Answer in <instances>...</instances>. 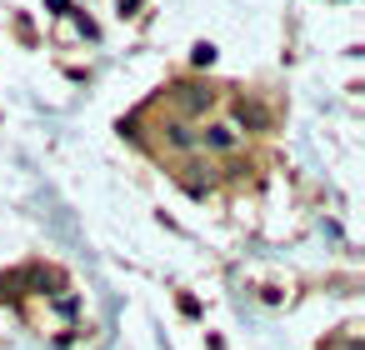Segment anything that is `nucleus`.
<instances>
[{
    "label": "nucleus",
    "mask_w": 365,
    "mask_h": 350,
    "mask_svg": "<svg viewBox=\"0 0 365 350\" xmlns=\"http://www.w3.org/2000/svg\"><path fill=\"white\" fill-rule=\"evenodd\" d=\"M120 6H125V11H135V6H140V0H120Z\"/></svg>",
    "instance_id": "6"
},
{
    "label": "nucleus",
    "mask_w": 365,
    "mask_h": 350,
    "mask_svg": "<svg viewBox=\"0 0 365 350\" xmlns=\"http://www.w3.org/2000/svg\"><path fill=\"white\" fill-rule=\"evenodd\" d=\"M170 101H175V110H180V120L190 125L195 115H205L220 96L210 91V86H200V81H180V86H170Z\"/></svg>",
    "instance_id": "1"
},
{
    "label": "nucleus",
    "mask_w": 365,
    "mask_h": 350,
    "mask_svg": "<svg viewBox=\"0 0 365 350\" xmlns=\"http://www.w3.org/2000/svg\"><path fill=\"white\" fill-rule=\"evenodd\" d=\"M215 61V46H195V66H210Z\"/></svg>",
    "instance_id": "5"
},
{
    "label": "nucleus",
    "mask_w": 365,
    "mask_h": 350,
    "mask_svg": "<svg viewBox=\"0 0 365 350\" xmlns=\"http://www.w3.org/2000/svg\"><path fill=\"white\" fill-rule=\"evenodd\" d=\"M235 125H245V130H265V125H270V110H265L260 101H245V96H240V101H235ZM235 125H230V130H235Z\"/></svg>",
    "instance_id": "2"
},
{
    "label": "nucleus",
    "mask_w": 365,
    "mask_h": 350,
    "mask_svg": "<svg viewBox=\"0 0 365 350\" xmlns=\"http://www.w3.org/2000/svg\"><path fill=\"white\" fill-rule=\"evenodd\" d=\"M165 145H170V150H180V155H185V150H195V145H200V140H195V130H190V125H185V120H170V125H165Z\"/></svg>",
    "instance_id": "4"
},
{
    "label": "nucleus",
    "mask_w": 365,
    "mask_h": 350,
    "mask_svg": "<svg viewBox=\"0 0 365 350\" xmlns=\"http://www.w3.org/2000/svg\"><path fill=\"white\" fill-rule=\"evenodd\" d=\"M195 140H200V145H205V150H220V155H225V150H235V145H240V135H235V130H230V125H205V130H200V135H195Z\"/></svg>",
    "instance_id": "3"
}]
</instances>
